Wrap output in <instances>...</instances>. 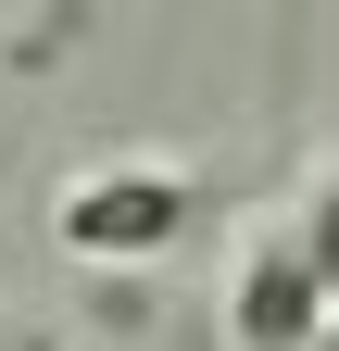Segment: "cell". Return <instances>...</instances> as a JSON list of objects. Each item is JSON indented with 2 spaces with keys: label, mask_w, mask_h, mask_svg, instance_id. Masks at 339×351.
Wrapping results in <instances>:
<instances>
[{
  "label": "cell",
  "mask_w": 339,
  "mask_h": 351,
  "mask_svg": "<svg viewBox=\"0 0 339 351\" xmlns=\"http://www.w3.org/2000/svg\"><path fill=\"white\" fill-rule=\"evenodd\" d=\"M314 351H339V301H327V326H314Z\"/></svg>",
  "instance_id": "4"
},
{
  "label": "cell",
  "mask_w": 339,
  "mask_h": 351,
  "mask_svg": "<svg viewBox=\"0 0 339 351\" xmlns=\"http://www.w3.org/2000/svg\"><path fill=\"white\" fill-rule=\"evenodd\" d=\"M189 226H201V176H176V163H89L51 201V239L75 263H163Z\"/></svg>",
  "instance_id": "1"
},
{
  "label": "cell",
  "mask_w": 339,
  "mask_h": 351,
  "mask_svg": "<svg viewBox=\"0 0 339 351\" xmlns=\"http://www.w3.org/2000/svg\"><path fill=\"white\" fill-rule=\"evenodd\" d=\"M289 226H302V263H314V276H327V301H339V176H327L302 213H289Z\"/></svg>",
  "instance_id": "3"
},
{
  "label": "cell",
  "mask_w": 339,
  "mask_h": 351,
  "mask_svg": "<svg viewBox=\"0 0 339 351\" xmlns=\"http://www.w3.org/2000/svg\"><path fill=\"white\" fill-rule=\"evenodd\" d=\"M314 326H327V276L302 263V226L264 213L226 263V339L239 351H314Z\"/></svg>",
  "instance_id": "2"
}]
</instances>
